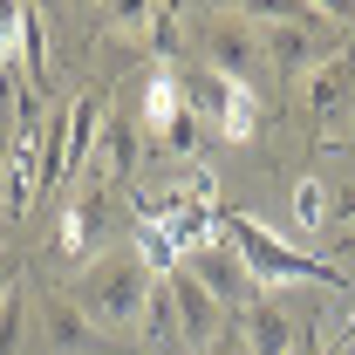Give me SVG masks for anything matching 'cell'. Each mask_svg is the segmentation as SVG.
Returning <instances> with one entry per match:
<instances>
[{"label":"cell","mask_w":355,"mask_h":355,"mask_svg":"<svg viewBox=\"0 0 355 355\" xmlns=\"http://www.w3.org/2000/svg\"><path fill=\"white\" fill-rule=\"evenodd\" d=\"M239 335H246V355H301V328H294V314L280 308V301H266V294L239 314Z\"/></svg>","instance_id":"9"},{"label":"cell","mask_w":355,"mask_h":355,"mask_svg":"<svg viewBox=\"0 0 355 355\" xmlns=\"http://www.w3.org/2000/svg\"><path fill=\"white\" fill-rule=\"evenodd\" d=\"M164 287H171L178 328H184V349H198V355H205V349H212V342L225 335V328H232V314H225L219 301H212V294H205V287L184 273V266H178V273H164Z\"/></svg>","instance_id":"7"},{"label":"cell","mask_w":355,"mask_h":355,"mask_svg":"<svg viewBox=\"0 0 355 355\" xmlns=\"http://www.w3.org/2000/svg\"><path fill=\"white\" fill-rule=\"evenodd\" d=\"M21 328H28V294L14 287L0 301V355H21Z\"/></svg>","instance_id":"15"},{"label":"cell","mask_w":355,"mask_h":355,"mask_svg":"<svg viewBox=\"0 0 355 355\" xmlns=\"http://www.w3.org/2000/svg\"><path fill=\"white\" fill-rule=\"evenodd\" d=\"M342 342H355V321H349V335H342Z\"/></svg>","instance_id":"19"},{"label":"cell","mask_w":355,"mask_h":355,"mask_svg":"<svg viewBox=\"0 0 355 355\" xmlns=\"http://www.w3.org/2000/svg\"><path fill=\"white\" fill-rule=\"evenodd\" d=\"M35 321H42V349H48V355H123L116 335H103V328L69 301V287H42Z\"/></svg>","instance_id":"6"},{"label":"cell","mask_w":355,"mask_h":355,"mask_svg":"<svg viewBox=\"0 0 355 355\" xmlns=\"http://www.w3.org/2000/svg\"><path fill=\"white\" fill-rule=\"evenodd\" d=\"M178 110H184V89H178V69H150L144 76V103H137V123L157 137L164 123H171Z\"/></svg>","instance_id":"12"},{"label":"cell","mask_w":355,"mask_h":355,"mask_svg":"<svg viewBox=\"0 0 355 355\" xmlns=\"http://www.w3.org/2000/svg\"><path fill=\"white\" fill-rule=\"evenodd\" d=\"M0 225H7V198H0Z\"/></svg>","instance_id":"18"},{"label":"cell","mask_w":355,"mask_h":355,"mask_svg":"<svg viewBox=\"0 0 355 355\" xmlns=\"http://www.w3.org/2000/svg\"><path fill=\"white\" fill-rule=\"evenodd\" d=\"M184 273H191V280H198V287H205L232 321L260 301V280L246 273V260H239L232 239H205V246H191V253H184Z\"/></svg>","instance_id":"5"},{"label":"cell","mask_w":355,"mask_h":355,"mask_svg":"<svg viewBox=\"0 0 355 355\" xmlns=\"http://www.w3.org/2000/svg\"><path fill=\"white\" fill-rule=\"evenodd\" d=\"M150 287H157V273L137 260V246H116V253H103L96 266H83V280L69 287V301H76L103 335H123V328L144 321Z\"/></svg>","instance_id":"2"},{"label":"cell","mask_w":355,"mask_h":355,"mask_svg":"<svg viewBox=\"0 0 355 355\" xmlns=\"http://www.w3.org/2000/svg\"><path fill=\"white\" fill-rule=\"evenodd\" d=\"M198 48H205V69L225 76V83H246L266 69V35L253 28V14H239V7H219V14H205L198 21Z\"/></svg>","instance_id":"4"},{"label":"cell","mask_w":355,"mask_h":355,"mask_svg":"<svg viewBox=\"0 0 355 355\" xmlns=\"http://www.w3.org/2000/svg\"><path fill=\"white\" fill-rule=\"evenodd\" d=\"M205 355H246V335H239V321H232V328H225V335H219Z\"/></svg>","instance_id":"17"},{"label":"cell","mask_w":355,"mask_h":355,"mask_svg":"<svg viewBox=\"0 0 355 355\" xmlns=\"http://www.w3.org/2000/svg\"><path fill=\"white\" fill-rule=\"evenodd\" d=\"M349 96H355V62L342 55V62H328V69H314L308 83H301V110H308L314 123H335Z\"/></svg>","instance_id":"10"},{"label":"cell","mask_w":355,"mask_h":355,"mask_svg":"<svg viewBox=\"0 0 355 355\" xmlns=\"http://www.w3.org/2000/svg\"><path fill=\"white\" fill-rule=\"evenodd\" d=\"M219 232L239 246V260H246V273L260 280V294H273V287H328V294H355V280L335 260H321V253L280 239V232H266V225L246 219V212H219Z\"/></svg>","instance_id":"1"},{"label":"cell","mask_w":355,"mask_h":355,"mask_svg":"<svg viewBox=\"0 0 355 355\" xmlns=\"http://www.w3.org/2000/svg\"><path fill=\"white\" fill-rule=\"evenodd\" d=\"M178 7H150V55H157V69H164V55H178Z\"/></svg>","instance_id":"16"},{"label":"cell","mask_w":355,"mask_h":355,"mask_svg":"<svg viewBox=\"0 0 355 355\" xmlns=\"http://www.w3.org/2000/svg\"><path fill=\"white\" fill-rule=\"evenodd\" d=\"M130 232H137V212L123 205V191L83 184V191L62 205V225H55V260L96 266L103 253H116V239H130Z\"/></svg>","instance_id":"3"},{"label":"cell","mask_w":355,"mask_h":355,"mask_svg":"<svg viewBox=\"0 0 355 355\" xmlns=\"http://www.w3.org/2000/svg\"><path fill=\"white\" fill-rule=\"evenodd\" d=\"M137 349H144V355H178V349H184V328H178V308H171V287H164V280H157L150 301H144Z\"/></svg>","instance_id":"11"},{"label":"cell","mask_w":355,"mask_h":355,"mask_svg":"<svg viewBox=\"0 0 355 355\" xmlns=\"http://www.w3.org/2000/svg\"><path fill=\"white\" fill-rule=\"evenodd\" d=\"M328 219H335L328 184H321V178H294V225H301L308 239H321V232H328Z\"/></svg>","instance_id":"13"},{"label":"cell","mask_w":355,"mask_h":355,"mask_svg":"<svg viewBox=\"0 0 355 355\" xmlns=\"http://www.w3.org/2000/svg\"><path fill=\"white\" fill-rule=\"evenodd\" d=\"M137 130H144V123H137V110H130V116H110V123H103V137H96V157H89L83 184L123 191V184L137 178V150H144V144H137Z\"/></svg>","instance_id":"8"},{"label":"cell","mask_w":355,"mask_h":355,"mask_svg":"<svg viewBox=\"0 0 355 355\" xmlns=\"http://www.w3.org/2000/svg\"><path fill=\"white\" fill-rule=\"evenodd\" d=\"M150 144H157L164 157H178V164H198V144H205V123H198L191 110H178V116H171V123H164L157 137H150Z\"/></svg>","instance_id":"14"}]
</instances>
